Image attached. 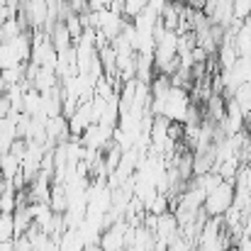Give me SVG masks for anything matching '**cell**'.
Instances as JSON below:
<instances>
[{
  "mask_svg": "<svg viewBox=\"0 0 251 251\" xmlns=\"http://www.w3.org/2000/svg\"><path fill=\"white\" fill-rule=\"evenodd\" d=\"M234 200H237V183L234 180H220L205 195L202 210H205L207 217H225L229 212V207L234 205Z\"/></svg>",
  "mask_w": 251,
  "mask_h": 251,
  "instance_id": "1",
  "label": "cell"
},
{
  "mask_svg": "<svg viewBox=\"0 0 251 251\" xmlns=\"http://www.w3.org/2000/svg\"><path fill=\"white\" fill-rule=\"evenodd\" d=\"M244 237L251 239V210L247 212V217H244Z\"/></svg>",
  "mask_w": 251,
  "mask_h": 251,
  "instance_id": "3",
  "label": "cell"
},
{
  "mask_svg": "<svg viewBox=\"0 0 251 251\" xmlns=\"http://www.w3.org/2000/svg\"><path fill=\"white\" fill-rule=\"evenodd\" d=\"M15 239V217L12 212H0V242Z\"/></svg>",
  "mask_w": 251,
  "mask_h": 251,
  "instance_id": "2",
  "label": "cell"
}]
</instances>
